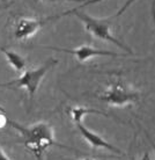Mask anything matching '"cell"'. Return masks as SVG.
Returning a JSON list of instances; mask_svg holds the SVG:
<instances>
[{"label": "cell", "mask_w": 155, "mask_h": 160, "mask_svg": "<svg viewBox=\"0 0 155 160\" xmlns=\"http://www.w3.org/2000/svg\"><path fill=\"white\" fill-rule=\"evenodd\" d=\"M8 124L19 131L21 142L38 160H41L44 151L51 146H60L66 148V146L58 144L55 140L53 129L46 122H40L30 127H24L15 121L8 120Z\"/></svg>", "instance_id": "obj_1"}, {"label": "cell", "mask_w": 155, "mask_h": 160, "mask_svg": "<svg viewBox=\"0 0 155 160\" xmlns=\"http://www.w3.org/2000/svg\"><path fill=\"white\" fill-rule=\"evenodd\" d=\"M73 14L84 23L85 30L89 32L92 36L99 38L102 41H107V42L114 43L119 49H122L123 51L126 52L127 55H134L132 49H130L127 45L122 43L110 30V24H111V20L114 19V16L108 18V19H97V18L90 16L87 13L81 12L80 8H76Z\"/></svg>", "instance_id": "obj_2"}, {"label": "cell", "mask_w": 155, "mask_h": 160, "mask_svg": "<svg viewBox=\"0 0 155 160\" xmlns=\"http://www.w3.org/2000/svg\"><path fill=\"white\" fill-rule=\"evenodd\" d=\"M58 63V60L55 58H50L44 64L32 70H27L24 71L23 74L15 80L8 81V82H2L0 84V87H13V88H26L28 92L29 99H32L35 93L37 92V88L40 86L41 81L43 80L45 74L51 70L55 65Z\"/></svg>", "instance_id": "obj_3"}, {"label": "cell", "mask_w": 155, "mask_h": 160, "mask_svg": "<svg viewBox=\"0 0 155 160\" xmlns=\"http://www.w3.org/2000/svg\"><path fill=\"white\" fill-rule=\"evenodd\" d=\"M139 92H137L134 88L119 80L112 82L107 91L99 96L102 101L116 107H123L130 103H134L139 100Z\"/></svg>", "instance_id": "obj_4"}, {"label": "cell", "mask_w": 155, "mask_h": 160, "mask_svg": "<svg viewBox=\"0 0 155 160\" xmlns=\"http://www.w3.org/2000/svg\"><path fill=\"white\" fill-rule=\"evenodd\" d=\"M76 8H73L71 11H67V12L60 13V14H56V15H51V16H46V18H42V19H21L15 26V29H14V36L19 40H27L29 37H32L36 32H38L40 29H42L45 26V24L50 23L55 20H59L63 16L68 15V14H72L74 13Z\"/></svg>", "instance_id": "obj_5"}, {"label": "cell", "mask_w": 155, "mask_h": 160, "mask_svg": "<svg viewBox=\"0 0 155 160\" xmlns=\"http://www.w3.org/2000/svg\"><path fill=\"white\" fill-rule=\"evenodd\" d=\"M43 48L55 50V51L65 52L70 53L75 57L79 63H84L90 59L92 57H99V56H109V57H125L127 53H118V52L108 51V50H102V49L93 48L90 45H81L79 48L75 49H64V48H53V47H43Z\"/></svg>", "instance_id": "obj_6"}, {"label": "cell", "mask_w": 155, "mask_h": 160, "mask_svg": "<svg viewBox=\"0 0 155 160\" xmlns=\"http://www.w3.org/2000/svg\"><path fill=\"white\" fill-rule=\"evenodd\" d=\"M75 125H76V128H78V130H79L80 135L82 136V138H84L92 148H105L108 151H111V152H114V153H118V154L122 153L119 148H117L112 144L108 143L107 140L103 139V138L101 136H99L97 133H95V132L92 131V130H89L87 127H85L82 122H81V123H76Z\"/></svg>", "instance_id": "obj_7"}, {"label": "cell", "mask_w": 155, "mask_h": 160, "mask_svg": "<svg viewBox=\"0 0 155 160\" xmlns=\"http://www.w3.org/2000/svg\"><path fill=\"white\" fill-rule=\"evenodd\" d=\"M0 51L2 52L7 59L8 64L11 65L15 71L17 72H22L24 68H26V65H27V62L23 57L19 55L17 52L13 51V50H8V49L4 48V47H0Z\"/></svg>", "instance_id": "obj_8"}, {"label": "cell", "mask_w": 155, "mask_h": 160, "mask_svg": "<svg viewBox=\"0 0 155 160\" xmlns=\"http://www.w3.org/2000/svg\"><path fill=\"white\" fill-rule=\"evenodd\" d=\"M72 121L74 124L81 123L84 117H86L89 114H95V115H102V116H108L107 112H102V110H97L94 108H88V107H82V106H76V107H72L70 110Z\"/></svg>", "instance_id": "obj_9"}, {"label": "cell", "mask_w": 155, "mask_h": 160, "mask_svg": "<svg viewBox=\"0 0 155 160\" xmlns=\"http://www.w3.org/2000/svg\"><path fill=\"white\" fill-rule=\"evenodd\" d=\"M41 1H45V2H60V1H67V2H76V4H82V5H92L99 2L102 0H41Z\"/></svg>", "instance_id": "obj_10"}, {"label": "cell", "mask_w": 155, "mask_h": 160, "mask_svg": "<svg viewBox=\"0 0 155 160\" xmlns=\"http://www.w3.org/2000/svg\"><path fill=\"white\" fill-rule=\"evenodd\" d=\"M6 124H8V118L5 116L4 112H0V129L4 128Z\"/></svg>", "instance_id": "obj_11"}, {"label": "cell", "mask_w": 155, "mask_h": 160, "mask_svg": "<svg viewBox=\"0 0 155 160\" xmlns=\"http://www.w3.org/2000/svg\"><path fill=\"white\" fill-rule=\"evenodd\" d=\"M133 1H134V0H128V1H127L126 4L124 5V7L122 8V9H119V11H118V13H117V14H116V16H119L120 14H122V13H123L124 11H125V9H126L127 7H130V5H131L132 2H133Z\"/></svg>", "instance_id": "obj_12"}, {"label": "cell", "mask_w": 155, "mask_h": 160, "mask_svg": "<svg viewBox=\"0 0 155 160\" xmlns=\"http://www.w3.org/2000/svg\"><path fill=\"white\" fill-rule=\"evenodd\" d=\"M0 160H11L9 158H8L7 154L5 153V151L1 148H0Z\"/></svg>", "instance_id": "obj_13"}, {"label": "cell", "mask_w": 155, "mask_h": 160, "mask_svg": "<svg viewBox=\"0 0 155 160\" xmlns=\"http://www.w3.org/2000/svg\"><path fill=\"white\" fill-rule=\"evenodd\" d=\"M141 160H151V157H149V153H145V154H143V158H141Z\"/></svg>", "instance_id": "obj_14"}, {"label": "cell", "mask_w": 155, "mask_h": 160, "mask_svg": "<svg viewBox=\"0 0 155 160\" xmlns=\"http://www.w3.org/2000/svg\"><path fill=\"white\" fill-rule=\"evenodd\" d=\"M81 160H94V159H92V158H85V159H81Z\"/></svg>", "instance_id": "obj_15"}, {"label": "cell", "mask_w": 155, "mask_h": 160, "mask_svg": "<svg viewBox=\"0 0 155 160\" xmlns=\"http://www.w3.org/2000/svg\"><path fill=\"white\" fill-rule=\"evenodd\" d=\"M0 112H4V109L1 108V107H0Z\"/></svg>", "instance_id": "obj_16"}]
</instances>
